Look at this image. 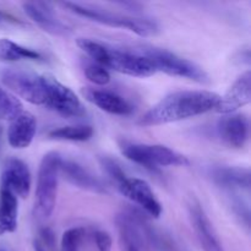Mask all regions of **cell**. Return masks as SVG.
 I'll list each match as a JSON object with an SVG mask.
<instances>
[{"label":"cell","instance_id":"obj_10","mask_svg":"<svg viewBox=\"0 0 251 251\" xmlns=\"http://www.w3.org/2000/svg\"><path fill=\"white\" fill-rule=\"evenodd\" d=\"M218 137L227 146L243 149L249 141L250 122L245 114H227L217 123Z\"/></svg>","mask_w":251,"mask_h":251},{"label":"cell","instance_id":"obj_4","mask_svg":"<svg viewBox=\"0 0 251 251\" xmlns=\"http://www.w3.org/2000/svg\"><path fill=\"white\" fill-rule=\"evenodd\" d=\"M61 159L63 158L60 154L53 151L44 154L39 163L36 186V206L37 211L43 218L50 217L55 208Z\"/></svg>","mask_w":251,"mask_h":251},{"label":"cell","instance_id":"obj_16","mask_svg":"<svg viewBox=\"0 0 251 251\" xmlns=\"http://www.w3.org/2000/svg\"><path fill=\"white\" fill-rule=\"evenodd\" d=\"M37 132V120L31 113L24 112L12 120L7 129V142L12 149H27Z\"/></svg>","mask_w":251,"mask_h":251},{"label":"cell","instance_id":"obj_13","mask_svg":"<svg viewBox=\"0 0 251 251\" xmlns=\"http://www.w3.org/2000/svg\"><path fill=\"white\" fill-rule=\"evenodd\" d=\"M189 215L196 237L203 251H225L210 218L206 215L205 210L201 207L200 202L196 200L191 201L189 205Z\"/></svg>","mask_w":251,"mask_h":251},{"label":"cell","instance_id":"obj_8","mask_svg":"<svg viewBox=\"0 0 251 251\" xmlns=\"http://www.w3.org/2000/svg\"><path fill=\"white\" fill-rule=\"evenodd\" d=\"M43 76L46 88V104L49 109L66 118H78L85 115L86 110L80 98L73 90L61 83L58 78L51 75Z\"/></svg>","mask_w":251,"mask_h":251},{"label":"cell","instance_id":"obj_27","mask_svg":"<svg viewBox=\"0 0 251 251\" xmlns=\"http://www.w3.org/2000/svg\"><path fill=\"white\" fill-rule=\"evenodd\" d=\"M42 237H43L44 242L48 247H53V242H54V237H53V233L50 232L49 229H44L42 230Z\"/></svg>","mask_w":251,"mask_h":251},{"label":"cell","instance_id":"obj_14","mask_svg":"<svg viewBox=\"0 0 251 251\" xmlns=\"http://www.w3.org/2000/svg\"><path fill=\"white\" fill-rule=\"evenodd\" d=\"M251 100V73L250 70L244 71L233 85L228 88L220 103L216 107V112L221 114H232L239 108L249 104Z\"/></svg>","mask_w":251,"mask_h":251},{"label":"cell","instance_id":"obj_25","mask_svg":"<svg viewBox=\"0 0 251 251\" xmlns=\"http://www.w3.org/2000/svg\"><path fill=\"white\" fill-rule=\"evenodd\" d=\"M100 163H102V167L105 171V173H107L117 184L122 183V181L127 176L126 174L124 173V171L122 169V167H120L115 161L108 158V157H103V158L100 159Z\"/></svg>","mask_w":251,"mask_h":251},{"label":"cell","instance_id":"obj_6","mask_svg":"<svg viewBox=\"0 0 251 251\" xmlns=\"http://www.w3.org/2000/svg\"><path fill=\"white\" fill-rule=\"evenodd\" d=\"M140 53L151 61L154 70L161 71L169 76L188 78L199 83H208L210 77L201 66L194 61L176 55V53L161 48H144Z\"/></svg>","mask_w":251,"mask_h":251},{"label":"cell","instance_id":"obj_21","mask_svg":"<svg viewBox=\"0 0 251 251\" xmlns=\"http://www.w3.org/2000/svg\"><path fill=\"white\" fill-rule=\"evenodd\" d=\"M93 136V127L90 125H69L59 127L49 132V137L58 141L83 142L88 141Z\"/></svg>","mask_w":251,"mask_h":251},{"label":"cell","instance_id":"obj_5","mask_svg":"<svg viewBox=\"0 0 251 251\" xmlns=\"http://www.w3.org/2000/svg\"><path fill=\"white\" fill-rule=\"evenodd\" d=\"M120 150L129 161L150 169L161 167H184L190 163L188 157L163 145L124 142L120 146Z\"/></svg>","mask_w":251,"mask_h":251},{"label":"cell","instance_id":"obj_19","mask_svg":"<svg viewBox=\"0 0 251 251\" xmlns=\"http://www.w3.org/2000/svg\"><path fill=\"white\" fill-rule=\"evenodd\" d=\"M19 218V199L5 188H0V235L14 233Z\"/></svg>","mask_w":251,"mask_h":251},{"label":"cell","instance_id":"obj_18","mask_svg":"<svg viewBox=\"0 0 251 251\" xmlns=\"http://www.w3.org/2000/svg\"><path fill=\"white\" fill-rule=\"evenodd\" d=\"M211 178L223 189L232 191L250 190V171L242 167H216L211 171Z\"/></svg>","mask_w":251,"mask_h":251},{"label":"cell","instance_id":"obj_20","mask_svg":"<svg viewBox=\"0 0 251 251\" xmlns=\"http://www.w3.org/2000/svg\"><path fill=\"white\" fill-rule=\"evenodd\" d=\"M43 56L33 49L15 43L9 38H0V61L15 63L20 60H42Z\"/></svg>","mask_w":251,"mask_h":251},{"label":"cell","instance_id":"obj_26","mask_svg":"<svg viewBox=\"0 0 251 251\" xmlns=\"http://www.w3.org/2000/svg\"><path fill=\"white\" fill-rule=\"evenodd\" d=\"M96 247L98 251H110L112 250V237L104 230H96L93 234Z\"/></svg>","mask_w":251,"mask_h":251},{"label":"cell","instance_id":"obj_1","mask_svg":"<svg viewBox=\"0 0 251 251\" xmlns=\"http://www.w3.org/2000/svg\"><path fill=\"white\" fill-rule=\"evenodd\" d=\"M221 96L212 91H178L152 105L139 120L142 126H157L190 119L215 110Z\"/></svg>","mask_w":251,"mask_h":251},{"label":"cell","instance_id":"obj_3","mask_svg":"<svg viewBox=\"0 0 251 251\" xmlns=\"http://www.w3.org/2000/svg\"><path fill=\"white\" fill-rule=\"evenodd\" d=\"M64 7L74 14L81 17L91 20V21L98 22L105 26L117 27V28L127 29L134 33L142 37L154 36L159 31V27L156 21L147 17L129 16V15L115 14V12L107 11V10L100 9V7L92 6V5H83L78 2H63Z\"/></svg>","mask_w":251,"mask_h":251},{"label":"cell","instance_id":"obj_28","mask_svg":"<svg viewBox=\"0 0 251 251\" xmlns=\"http://www.w3.org/2000/svg\"><path fill=\"white\" fill-rule=\"evenodd\" d=\"M33 247H34V251H46V249L43 248V245H42L39 242H34Z\"/></svg>","mask_w":251,"mask_h":251},{"label":"cell","instance_id":"obj_15","mask_svg":"<svg viewBox=\"0 0 251 251\" xmlns=\"http://www.w3.org/2000/svg\"><path fill=\"white\" fill-rule=\"evenodd\" d=\"M82 96L86 100L95 104L103 112L112 115H130L132 113V105L118 93L103 88L83 87Z\"/></svg>","mask_w":251,"mask_h":251},{"label":"cell","instance_id":"obj_17","mask_svg":"<svg viewBox=\"0 0 251 251\" xmlns=\"http://www.w3.org/2000/svg\"><path fill=\"white\" fill-rule=\"evenodd\" d=\"M60 174H63L64 178L76 188L93 191V193H105V188L102 181L76 162L61 159Z\"/></svg>","mask_w":251,"mask_h":251},{"label":"cell","instance_id":"obj_31","mask_svg":"<svg viewBox=\"0 0 251 251\" xmlns=\"http://www.w3.org/2000/svg\"><path fill=\"white\" fill-rule=\"evenodd\" d=\"M0 251H4V250H0Z\"/></svg>","mask_w":251,"mask_h":251},{"label":"cell","instance_id":"obj_12","mask_svg":"<svg viewBox=\"0 0 251 251\" xmlns=\"http://www.w3.org/2000/svg\"><path fill=\"white\" fill-rule=\"evenodd\" d=\"M24 11L34 24L43 31L54 36H66L70 33L69 27L56 17L53 6L44 1H27L22 4Z\"/></svg>","mask_w":251,"mask_h":251},{"label":"cell","instance_id":"obj_23","mask_svg":"<svg viewBox=\"0 0 251 251\" xmlns=\"http://www.w3.org/2000/svg\"><path fill=\"white\" fill-rule=\"evenodd\" d=\"M83 73L86 77L97 86H105L110 82V74L105 68L92 60L85 61Z\"/></svg>","mask_w":251,"mask_h":251},{"label":"cell","instance_id":"obj_24","mask_svg":"<svg viewBox=\"0 0 251 251\" xmlns=\"http://www.w3.org/2000/svg\"><path fill=\"white\" fill-rule=\"evenodd\" d=\"M83 238L85 229L82 227H74L65 230L61 237L60 251H78Z\"/></svg>","mask_w":251,"mask_h":251},{"label":"cell","instance_id":"obj_22","mask_svg":"<svg viewBox=\"0 0 251 251\" xmlns=\"http://www.w3.org/2000/svg\"><path fill=\"white\" fill-rule=\"evenodd\" d=\"M24 113V105L16 96L0 88V120L12 122Z\"/></svg>","mask_w":251,"mask_h":251},{"label":"cell","instance_id":"obj_9","mask_svg":"<svg viewBox=\"0 0 251 251\" xmlns=\"http://www.w3.org/2000/svg\"><path fill=\"white\" fill-rule=\"evenodd\" d=\"M118 189L122 195L139 205L151 217L159 218V216L162 215L161 202L156 198L153 190L147 181L139 178L126 176L122 183L118 184Z\"/></svg>","mask_w":251,"mask_h":251},{"label":"cell","instance_id":"obj_30","mask_svg":"<svg viewBox=\"0 0 251 251\" xmlns=\"http://www.w3.org/2000/svg\"><path fill=\"white\" fill-rule=\"evenodd\" d=\"M0 20H1V14H0Z\"/></svg>","mask_w":251,"mask_h":251},{"label":"cell","instance_id":"obj_7","mask_svg":"<svg viewBox=\"0 0 251 251\" xmlns=\"http://www.w3.org/2000/svg\"><path fill=\"white\" fill-rule=\"evenodd\" d=\"M1 82L9 90L26 102L37 105L46 104V88L43 76L21 69H5L1 73Z\"/></svg>","mask_w":251,"mask_h":251},{"label":"cell","instance_id":"obj_29","mask_svg":"<svg viewBox=\"0 0 251 251\" xmlns=\"http://www.w3.org/2000/svg\"><path fill=\"white\" fill-rule=\"evenodd\" d=\"M127 251H140V250L136 249L135 247H127Z\"/></svg>","mask_w":251,"mask_h":251},{"label":"cell","instance_id":"obj_11","mask_svg":"<svg viewBox=\"0 0 251 251\" xmlns=\"http://www.w3.org/2000/svg\"><path fill=\"white\" fill-rule=\"evenodd\" d=\"M31 172L27 164L21 159H9L0 176V188L10 190L17 199H26L31 191Z\"/></svg>","mask_w":251,"mask_h":251},{"label":"cell","instance_id":"obj_2","mask_svg":"<svg viewBox=\"0 0 251 251\" xmlns=\"http://www.w3.org/2000/svg\"><path fill=\"white\" fill-rule=\"evenodd\" d=\"M76 44L83 53L90 56L91 60L107 70L110 69L134 77H150L156 74L151 61L140 51L137 53L114 48L91 38H77Z\"/></svg>","mask_w":251,"mask_h":251}]
</instances>
